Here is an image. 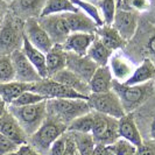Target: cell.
I'll return each mask as SVG.
<instances>
[{
    "mask_svg": "<svg viewBox=\"0 0 155 155\" xmlns=\"http://www.w3.org/2000/svg\"><path fill=\"white\" fill-rule=\"evenodd\" d=\"M97 7L101 11L104 25L111 26L117 11V0H97Z\"/></svg>",
    "mask_w": 155,
    "mask_h": 155,
    "instance_id": "obj_32",
    "label": "cell"
},
{
    "mask_svg": "<svg viewBox=\"0 0 155 155\" xmlns=\"http://www.w3.org/2000/svg\"><path fill=\"white\" fill-rule=\"evenodd\" d=\"M23 22L11 12L0 25V55H11L21 49L23 41Z\"/></svg>",
    "mask_w": 155,
    "mask_h": 155,
    "instance_id": "obj_5",
    "label": "cell"
},
{
    "mask_svg": "<svg viewBox=\"0 0 155 155\" xmlns=\"http://www.w3.org/2000/svg\"><path fill=\"white\" fill-rule=\"evenodd\" d=\"M11 58H12L14 74H15L14 81L21 82V83L33 84V83H36V82L42 79L38 72V70L35 69L34 65L28 61V58L26 57V55L23 54L21 49H18L15 51H13L11 54Z\"/></svg>",
    "mask_w": 155,
    "mask_h": 155,
    "instance_id": "obj_11",
    "label": "cell"
},
{
    "mask_svg": "<svg viewBox=\"0 0 155 155\" xmlns=\"http://www.w3.org/2000/svg\"><path fill=\"white\" fill-rule=\"evenodd\" d=\"M41 27L47 31L54 45H63L71 34L64 14H51L38 18Z\"/></svg>",
    "mask_w": 155,
    "mask_h": 155,
    "instance_id": "obj_9",
    "label": "cell"
},
{
    "mask_svg": "<svg viewBox=\"0 0 155 155\" xmlns=\"http://www.w3.org/2000/svg\"><path fill=\"white\" fill-rule=\"evenodd\" d=\"M141 47L146 51V54L149 55L147 58L152 60L155 63V29L150 28L146 33V36H143L141 40Z\"/></svg>",
    "mask_w": 155,
    "mask_h": 155,
    "instance_id": "obj_37",
    "label": "cell"
},
{
    "mask_svg": "<svg viewBox=\"0 0 155 155\" xmlns=\"http://www.w3.org/2000/svg\"><path fill=\"white\" fill-rule=\"evenodd\" d=\"M112 53L113 51L110 50L107 47L104 46V43L96 36L87 49L86 56L96 63L98 67H105L109 64V60Z\"/></svg>",
    "mask_w": 155,
    "mask_h": 155,
    "instance_id": "obj_27",
    "label": "cell"
},
{
    "mask_svg": "<svg viewBox=\"0 0 155 155\" xmlns=\"http://www.w3.org/2000/svg\"><path fill=\"white\" fill-rule=\"evenodd\" d=\"M71 2L76 6V7L83 12L84 14L89 16L90 19H92L93 22L96 23L98 27L104 25L103 18H101V11L97 7V5H94L93 2L89 1V0H71Z\"/></svg>",
    "mask_w": 155,
    "mask_h": 155,
    "instance_id": "obj_30",
    "label": "cell"
},
{
    "mask_svg": "<svg viewBox=\"0 0 155 155\" xmlns=\"http://www.w3.org/2000/svg\"><path fill=\"white\" fill-rule=\"evenodd\" d=\"M78 9L71 0H46V4L41 11L40 16H47L51 14H65V13H75ZM39 16V18H40Z\"/></svg>",
    "mask_w": 155,
    "mask_h": 155,
    "instance_id": "obj_28",
    "label": "cell"
},
{
    "mask_svg": "<svg viewBox=\"0 0 155 155\" xmlns=\"http://www.w3.org/2000/svg\"><path fill=\"white\" fill-rule=\"evenodd\" d=\"M47 101H41L39 104L27 105V106H12L8 105V111L18 120L22 127L25 133L29 138L35 133L47 118Z\"/></svg>",
    "mask_w": 155,
    "mask_h": 155,
    "instance_id": "obj_4",
    "label": "cell"
},
{
    "mask_svg": "<svg viewBox=\"0 0 155 155\" xmlns=\"http://www.w3.org/2000/svg\"><path fill=\"white\" fill-rule=\"evenodd\" d=\"M54 81L61 83L63 85L68 86L70 89L77 91V92L84 94L86 97H89L91 94V90H90V85L89 83L85 82L84 79H82L81 77H78L77 75H75L74 72H71L70 70H68L67 68L65 69L61 70L60 72L55 74L53 77Z\"/></svg>",
    "mask_w": 155,
    "mask_h": 155,
    "instance_id": "obj_20",
    "label": "cell"
},
{
    "mask_svg": "<svg viewBox=\"0 0 155 155\" xmlns=\"http://www.w3.org/2000/svg\"><path fill=\"white\" fill-rule=\"evenodd\" d=\"M93 155H114L113 152L110 149L109 146L105 145H96L94 150H93Z\"/></svg>",
    "mask_w": 155,
    "mask_h": 155,
    "instance_id": "obj_44",
    "label": "cell"
},
{
    "mask_svg": "<svg viewBox=\"0 0 155 155\" xmlns=\"http://www.w3.org/2000/svg\"><path fill=\"white\" fill-rule=\"evenodd\" d=\"M6 111H7V105L2 101H0V118L6 113Z\"/></svg>",
    "mask_w": 155,
    "mask_h": 155,
    "instance_id": "obj_46",
    "label": "cell"
},
{
    "mask_svg": "<svg viewBox=\"0 0 155 155\" xmlns=\"http://www.w3.org/2000/svg\"><path fill=\"white\" fill-rule=\"evenodd\" d=\"M87 103L91 111L113 117L116 119H120L126 114L120 99L112 90L103 93H91Z\"/></svg>",
    "mask_w": 155,
    "mask_h": 155,
    "instance_id": "obj_7",
    "label": "cell"
},
{
    "mask_svg": "<svg viewBox=\"0 0 155 155\" xmlns=\"http://www.w3.org/2000/svg\"><path fill=\"white\" fill-rule=\"evenodd\" d=\"M112 91L118 96L126 113H134L140 106L155 93L154 82H148L138 85H126L124 83L112 82Z\"/></svg>",
    "mask_w": 155,
    "mask_h": 155,
    "instance_id": "obj_1",
    "label": "cell"
},
{
    "mask_svg": "<svg viewBox=\"0 0 155 155\" xmlns=\"http://www.w3.org/2000/svg\"><path fill=\"white\" fill-rule=\"evenodd\" d=\"M64 18L67 20L68 27H69L71 33L96 34L98 26L93 22L92 19H90L83 12L78 11V12H75V13H65Z\"/></svg>",
    "mask_w": 155,
    "mask_h": 155,
    "instance_id": "obj_19",
    "label": "cell"
},
{
    "mask_svg": "<svg viewBox=\"0 0 155 155\" xmlns=\"http://www.w3.org/2000/svg\"><path fill=\"white\" fill-rule=\"evenodd\" d=\"M22 53L26 55V57L28 58V61L34 65V68L38 70L39 75L41 76L42 79L48 78V74H47V67H46V54L39 50L38 48L31 45L28 41V39L23 34V41L22 47H21Z\"/></svg>",
    "mask_w": 155,
    "mask_h": 155,
    "instance_id": "obj_22",
    "label": "cell"
},
{
    "mask_svg": "<svg viewBox=\"0 0 155 155\" xmlns=\"http://www.w3.org/2000/svg\"><path fill=\"white\" fill-rule=\"evenodd\" d=\"M6 8H7V4L4 2L2 0H0V25L2 23L5 16L7 14V9H6Z\"/></svg>",
    "mask_w": 155,
    "mask_h": 155,
    "instance_id": "obj_45",
    "label": "cell"
},
{
    "mask_svg": "<svg viewBox=\"0 0 155 155\" xmlns=\"http://www.w3.org/2000/svg\"><path fill=\"white\" fill-rule=\"evenodd\" d=\"M76 155H78V153H77V154H76Z\"/></svg>",
    "mask_w": 155,
    "mask_h": 155,
    "instance_id": "obj_50",
    "label": "cell"
},
{
    "mask_svg": "<svg viewBox=\"0 0 155 155\" xmlns=\"http://www.w3.org/2000/svg\"><path fill=\"white\" fill-rule=\"evenodd\" d=\"M93 112V126L91 135L96 145L110 146L119 139L118 119L103 113Z\"/></svg>",
    "mask_w": 155,
    "mask_h": 155,
    "instance_id": "obj_6",
    "label": "cell"
},
{
    "mask_svg": "<svg viewBox=\"0 0 155 155\" xmlns=\"http://www.w3.org/2000/svg\"><path fill=\"white\" fill-rule=\"evenodd\" d=\"M46 106L48 116L53 117L67 126L76 118L91 111L87 101L84 99H47Z\"/></svg>",
    "mask_w": 155,
    "mask_h": 155,
    "instance_id": "obj_2",
    "label": "cell"
},
{
    "mask_svg": "<svg viewBox=\"0 0 155 155\" xmlns=\"http://www.w3.org/2000/svg\"><path fill=\"white\" fill-rule=\"evenodd\" d=\"M46 67L48 77H53L55 74L67 68V51L62 45H54L46 53Z\"/></svg>",
    "mask_w": 155,
    "mask_h": 155,
    "instance_id": "obj_21",
    "label": "cell"
},
{
    "mask_svg": "<svg viewBox=\"0 0 155 155\" xmlns=\"http://www.w3.org/2000/svg\"><path fill=\"white\" fill-rule=\"evenodd\" d=\"M45 101H47V98L40 93L33 92V91H25L11 105L12 106H27V105L39 104V103Z\"/></svg>",
    "mask_w": 155,
    "mask_h": 155,
    "instance_id": "obj_35",
    "label": "cell"
},
{
    "mask_svg": "<svg viewBox=\"0 0 155 155\" xmlns=\"http://www.w3.org/2000/svg\"><path fill=\"white\" fill-rule=\"evenodd\" d=\"M65 133L53 142L47 155H63L64 150H65V143H67V134Z\"/></svg>",
    "mask_w": 155,
    "mask_h": 155,
    "instance_id": "obj_38",
    "label": "cell"
},
{
    "mask_svg": "<svg viewBox=\"0 0 155 155\" xmlns=\"http://www.w3.org/2000/svg\"><path fill=\"white\" fill-rule=\"evenodd\" d=\"M96 36L104 43V46L107 47L112 51L124 49L127 46V42L120 36V34L109 25H103L97 27Z\"/></svg>",
    "mask_w": 155,
    "mask_h": 155,
    "instance_id": "obj_23",
    "label": "cell"
},
{
    "mask_svg": "<svg viewBox=\"0 0 155 155\" xmlns=\"http://www.w3.org/2000/svg\"><path fill=\"white\" fill-rule=\"evenodd\" d=\"M8 155H41V154L38 153L29 143H25V145L19 146L15 152H13V153H11V154Z\"/></svg>",
    "mask_w": 155,
    "mask_h": 155,
    "instance_id": "obj_41",
    "label": "cell"
},
{
    "mask_svg": "<svg viewBox=\"0 0 155 155\" xmlns=\"http://www.w3.org/2000/svg\"><path fill=\"white\" fill-rule=\"evenodd\" d=\"M31 91L45 96L47 99H61V98L84 99V101L89 99V97L70 89L68 86L63 85L50 77L33 83L31 86Z\"/></svg>",
    "mask_w": 155,
    "mask_h": 155,
    "instance_id": "obj_8",
    "label": "cell"
},
{
    "mask_svg": "<svg viewBox=\"0 0 155 155\" xmlns=\"http://www.w3.org/2000/svg\"><path fill=\"white\" fill-rule=\"evenodd\" d=\"M111 26L128 43L134 39L138 31V14L131 11H125L123 8L117 7L116 15Z\"/></svg>",
    "mask_w": 155,
    "mask_h": 155,
    "instance_id": "obj_13",
    "label": "cell"
},
{
    "mask_svg": "<svg viewBox=\"0 0 155 155\" xmlns=\"http://www.w3.org/2000/svg\"><path fill=\"white\" fill-rule=\"evenodd\" d=\"M112 82L113 77L111 75L109 65L98 67L89 82L91 93H103L112 90Z\"/></svg>",
    "mask_w": 155,
    "mask_h": 155,
    "instance_id": "obj_25",
    "label": "cell"
},
{
    "mask_svg": "<svg viewBox=\"0 0 155 155\" xmlns=\"http://www.w3.org/2000/svg\"><path fill=\"white\" fill-rule=\"evenodd\" d=\"M89 1H91V2H93V1H94V0H89Z\"/></svg>",
    "mask_w": 155,
    "mask_h": 155,
    "instance_id": "obj_48",
    "label": "cell"
},
{
    "mask_svg": "<svg viewBox=\"0 0 155 155\" xmlns=\"http://www.w3.org/2000/svg\"><path fill=\"white\" fill-rule=\"evenodd\" d=\"M98 65L91 61L87 56H79L74 53L67 51V69L77 75L78 77L84 79L85 82H90L94 71L97 70Z\"/></svg>",
    "mask_w": 155,
    "mask_h": 155,
    "instance_id": "obj_14",
    "label": "cell"
},
{
    "mask_svg": "<svg viewBox=\"0 0 155 155\" xmlns=\"http://www.w3.org/2000/svg\"><path fill=\"white\" fill-rule=\"evenodd\" d=\"M93 126V112L90 111L89 113L76 118L71 121L68 127L67 132L69 133H91Z\"/></svg>",
    "mask_w": 155,
    "mask_h": 155,
    "instance_id": "obj_31",
    "label": "cell"
},
{
    "mask_svg": "<svg viewBox=\"0 0 155 155\" xmlns=\"http://www.w3.org/2000/svg\"><path fill=\"white\" fill-rule=\"evenodd\" d=\"M0 101H1V99H0Z\"/></svg>",
    "mask_w": 155,
    "mask_h": 155,
    "instance_id": "obj_51",
    "label": "cell"
},
{
    "mask_svg": "<svg viewBox=\"0 0 155 155\" xmlns=\"http://www.w3.org/2000/svg\"><path fill=\"white\" fill-rule=\"evenodd\" d=\"M135 155H155V141L147 140L137 147Z\"/></svg>",
    "mask_w": 155,
    "mask_h": 155,
    "instance_id": "obj_40",
    "label": "cell"
},
{
    "mask_svg": "<svg viewBox=\"0 0 155 155\" xmlns=\"http://www.w3.org/2000/svg\"><path fill=\"white\" fill-rule=\"evenodd\" d=\"M152 6V0H118L117 7L125 11H131L134 13L147 12Z\"/></svg>",
    "mask_w": 155,
    "mask_h": 155,
    "instance_id": "obj_33",
    "label": "cell"
},
{
    "mask_svg": "<svg viewBox=\"0 0 155 155\" xmlns=\"http://www.w3.org/2000/svg\"><path fill=\"white\" fill-rule=\"evenodd\" d=\"M109 147L114 155H135L137 153V147L123 138H119Z\"/></svg>",
    "mask_w": 155,
    "mask_h": 155,
    "instance_id": "obj_36",
    "label": "cell"
},
{
    "mask_svg": "<svg viewBox=\"0 0 155 155\" xmlns=\"http://www.w3.org/2000/svg\"><path fill=\"white\" fill-rule=\"evenodd\" d=\"M78 155H93L96 142L91 133H71Z\"/></svg>",
    "mask_w": 155,
    "mask_h": 155,
    "instance_id": "obj_29",
    "label": "cell"
},
{
    "mask_svg": "<svg viewBox=\"0 0 155 155\" xmlns=\"http://www.w3.org/2000/svg\"><path fill=\"white\" fill-rule=\"evenodd\" d=\"M155 81V63L145 57L142 62L134 70L133 75L127 79L124 84L126 85H138V84H143L148 82H154Z\"/></svg>",
    "mask_w": 155,
    "mask_h": 155,
    "instance_id": "obj_24",
    "label": "cell"
},
{
    "mask_svg": "<svg viewBox=\"0 0 155 155\" xmlns=\"http://www.w3.org/2000/svg\"><path fill=\"white\" fill-rule=\"evenodd\" d=\"M118 133L119 138L130 141L135 147L143 142L142 135L134 119V113H126L124 117L118 119Z\"/></svg>",
    "mask_w": 155,
    "mask_h": 155,
    "instance_id": "obj_17",
    "label": "cell"
},
{
    "mask_svg": "<svg viewBox=\"0 0 155 155\" xmlns=\"http://www.w3.org/2000/svg\"><path fill=\"white\" fill-rule=\"evenodd\" d=\"M107 65L113 81L119 83H125L127 79H130L137 68V64L133 62V60L128 55L125 54L123 49L112 53Z\"/></svg>",
    "mask_w": 155,
    "mask_h": 155,
    "instance_id": "obj_10",
    "label": "cell"
},
{
    "mask_svg": "<svg viewBox=\"0 0 155 155\" xmlns=\"http://www.w3.org/2000/svg\"><path fill=\"white\" fill-rule=\"evenodd\" d=\"M4 2H6V4H11V2H13L14 0H2Z\"/></svg>",
    "mask_w": 155,
    "mask_h": 155,
    "instance_id": "obj_47",
    "label": "cell"
},
{
    "mask_svg": "<svg viewBox=\"0 0 155 155\" xmlns=\"http://www.w3.org/2000/svg\"><path fill=\"white\" fill-rule=\"evenodd\" d=\"M148 137L152 141H155V110L153 113L150 114V119H149V125H148Z\"/></svg>",
    "mask_w": 155,
    "mask_h": 155,
    "instance_id": "obj_43",
    "label": "cell"
},
{
    "mask_svg": "<svg viewBox=\"0 0 155 155\" xmlns=\"http://www.w3.org/2000/svg\"><path fill=\"white\" fill-rule=\"evenodd\" d=\"M31 84L12 81L7 83H0V99L6 105H11L25 91H31Z\"/></svg>",
    "mask_w": 155,
    "mask_h": 155,
    "instance_id": "obj_26",
    "label": "cell"
},
{
    "mask_svg": "<svg viewBox=\"0 0 155 155\" xmlns=\"http://www.w3.org/2000/svg\"><path fill=\"white\" fill-rule=\"evenodd\" d=\"M15 78L11 55H0V83L12 82Z\"/></svg>",
    "mask_w": 155,
    "mask_h": 155,
    "instance_id": "obj_34",
    "label": "cell"
},
{
    "mask_svg": "<svg viewBox=\"0 0 155 155\" xmlns=\"http://www.w3.org/2000/svg\"><path fill=\"white\" fill-rule=\"evenodd\" d=\"M23 34L33 46L45 54L48 53L54 46L47 31L41 27L38 18L27 19L23 22Z\"/></svg>",
    "mask_w": 155,
    "mask_h": 155,
    "instance_id": "obj_12",
    "label": "cell"
},
{
    "mask_svg": "<svg viewBox=\"0 0 155 155\" xmlns=\"http://www.w3.org/2000/svg\"><path fill=\"white\" fill-rule=\"evenodd\" d=\"M0 134L5 135L18 146L28 143L27 134L25 133L22 127L18 123V120L8 111V109L6 113L0 118Z\"/></svg>",
    "mask_w": 155,
    "mask_h": 155,
    "instance_id": "obj_15",
    "label": "cell"
},
{
    "mask_svg": "<svg viewBox=\"0 0 155 155\" xmlns=\"http://www.w3.org/2000/svg\"><path fill=\"white\" fill-rule=\"evenodd\" d=\"M96 38V34L89 33H71L63 42V49L68 53H74L79 56H85L87 49Z\"/></svg>",
    "mask_w": 155,
    "mask_h": 155,
    "instance_id": "obj_18",
    "label": "cell"
},
{
    "mask_svg": "<svg viewBox=\"0 0 155 155\" xmlns=\"http://www.w3.org/2000/svg\"><path fill=\"white\" fill-rule=\"evenodd\" d=\"M46 0H14L11 2V13L20 20L39 18Z\"/></svg>",
    "mask_w": 155,
    "mask_h": 155,
    "instance_id": "obj_16",
    "label": "cell"
},
{
    "mask_svg": "<svg viewBox=\"0 0 155 155\" xmlns=\"http://www.w3.org/2000/svg\"><path fill=\"white\" fill-rule=\"evenodd\" d=\"M67 125L47 114L43 124L29 137V145L41 155H47L53 142L67 132Z\"/></svg>",
    "mask_w": 155,
    "mask_h": 155,
    "instance_id": "obj_3",
    "label": "cell"
},
{
    "mask_svg": "<svg viewBox=\"0 0 155 155\" xmlns=\"http://www.w3.org/2000/svg\"><path fill=\"white\" fill-rule=\"evenodd\" d=\"M154 90H155V81H154Z\"/></svg>",
    "mask_w": 155,
    "mask_h": 155,
    "instance_id": "obj_49",
    "label": "cell"
},
{
    "mask_svg": "<svg viewBox=\"0 0 155 155\" xmlns=\"http://www.w3.org/2000/svg\"><path fill=\"white\" fill-rule=\"evenodd\" d=\"M65 134H67V143H65V150H64L63 155H76L77 149H76V145H75V141H74L71 133L67 132Z\"/></svg>",
    "mask_w": 155,
    "mask_h": 155,
    "instance_id": "obj_42",
    "label": "cell"
},
{
    "mask_svg": "<svg viewBox=\"0 0 155 155\" xmlns=\"http://www.w3.org/2000/svg\"><path fill=\"white\" fill-rule=\"evenodd\" d=\"M18 145L13 141L6 138L5 135L0 134V155H8L18 149Z\"/></svg>",
    "mask_w": 155,
    "mask_h": 155,
    "instance_id": "obj_39",
    "label": "cell"
}]
</instances>
